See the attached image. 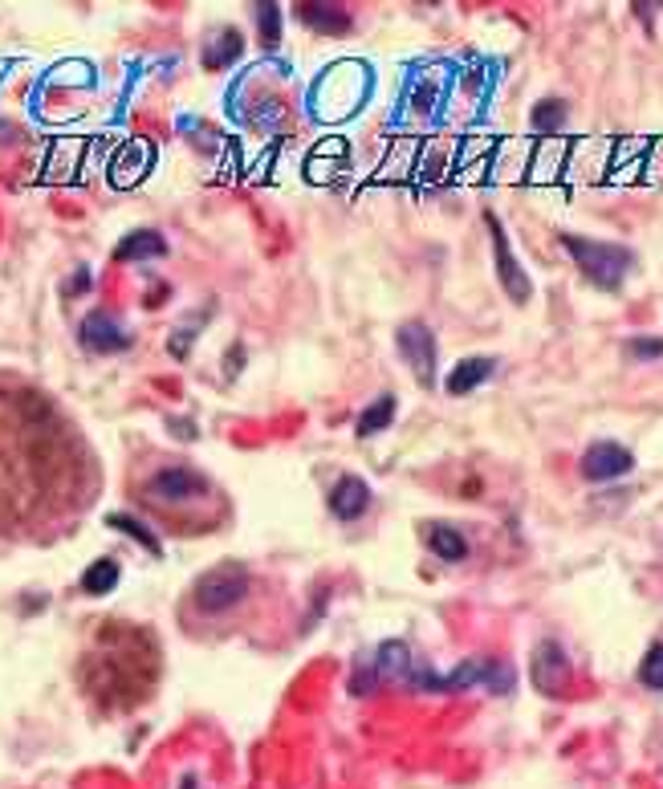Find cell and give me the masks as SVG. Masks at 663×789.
Wrapping results in <instances>:
<instances>
[{"mask_svg":"<svg viewBox=\"0 0 663 789\" xmlns=\"http://www.w3.org/2000/svg\"><path fill=\"white\" fill-rule=\"evenodd\" d=\"M139 497H143V505L151 513H159L171 529H184V533L188 529H200V525L208 529L216 521V517H208V509L224 517V497L212 489V480L204 472H196L192 464H167V468H159L155 476L143 480Z\"/></svg>","mask_w":663,"mask_h":789,"instance_id":"cell-1","label":"cell"},{"mask_svg":"<svg viewBox=\"0 0 663 789\" xmlns=\"http://www.w3.org/2000/svg\"><path fill=\"white\" fill-rule=\"evenodd\" d=\"M143 643H151V639H147V635H114V627H110V631L102 627V647H106V655H102V659L90 655L86 667H82V676L102 672V684H94L90 696H98V700L110 704V708H118L114 696H123V708L135 704V700H147L159 655L139 659V647H143Z\"/></svg>","mask_w":663,"mask_h":789,"instance_id":"cell-2","label":"cell"},{"mask_svg":"<svg viewBox=\"0 0 663 789\" xmlns=\"http://www.w3.org/2000/svg\"><path fill=\"white\" fill-rule=\"evenodd\" d=\"M562 249L578 261L586 281H594L598 289H619L627 281L631 265H635V257L623 245H602V240H586V236H574V232L562 236Z\"/></svg>","mask_w":663,"mask_h":789,"instance_id":"cell-3","label":"cell"},{"mask_svg":"<svg viewBox=\"0 0 663 789\" xmlns=\"http://www.w3.org/2000/svg\"><path fill=\"white\" fill-rule=\"evenodd\" d=\"M249 570L240 566V562H224V566H212L208 574H200L196 578V586H192V602L200 606L204 615H224V611H232V606L249 594Z\"/></svg>","mask_w":663,"mask_h":789,"instance_id":"cell-4","label":"cell"},{"mask_svg":"<svg viewBox=\"0 0 663 789\" xmlns=\"http://www.w3.org/2000/svg\"><path fill=\"white\" fill-rule=\"evenodd\" d=\"M395 342H399L403 362L415 371V379L428 387L432 375H436V338H432V330L424 322H403L399 334H395Z\"/></svg>","mask_w":663,"mask_h":789,"instance_id":"cell-5","label":"cell"},{"mask_svg":"<svg viewBox=\"0 0 663 789\" xmlns=\"http://www.w3.org/2000/svg\"><path fill=\"white\" fill-rule=\"evenodd\" d=\"M485 224H489V236H493V257H497V277H501V285H505V293L517 301V306H525V301L533 297V285H529V277H525V269L517 265V257H513V249H509V236H505V224L489 212L485 216Z\"/></svg>","mask_w":663,"mask_h":789,"instance_id":"cell-6","label":"cell"},{"mask_svg":"<svg viewBox=\"0 0 663 789\" xmlns=\"http://www.w3.org/2000/svg\"><path fill=\"white\" fill-rule=\"evenodd\" d=\"M533 688L541 692V696H562L566 688H570V659H566V651H562V643H554V639H546L537 651H533Z\"/></svg>","mask_w":663,"mask_h":789,"instance_id":"cell-7","label":"cell"},{"mask_svg":"<svg viewBox=\"0 0 663 789\" xmlns=\"http://www.w3.org/2000/svg\"><path fill=\"white\" fill-rule=\"evenodd\" d=\"M78 338H82V346L94 350V354H118V350L131 346L127 326L118 322L114 314H106V310H94V314L78 326Z\"/></svg>","mask_w":663,"mask_h":789,"instance_id":"cell-8","label":"cell"},{"mask_svg":"<svg viewBox=\"0 0 663 789\" xmlns=\"http://www.w3.org/2000/svg\"><path fill=\"white\" fill-rule=\"evenodd\" d=\"M635 468V456L623 448V444H615V440H598L594 448H586V456H582V476L586 480H619V476H627Z\"/></svg>","mask_w":663,"mask_h":789,"instance_id":"cell-9","label":"cell"},{"mask_svg":"<svg viewBox=\"0 0 663 789\" xmlns=\"http://www.w3.org/2000/svg\"><path fill=\"white\" fill-rule=\"evenodd\" d=\"M367 509H371V489H367V480L342 476V480L334 484V493H330V513H334L338 521H358Z\"/></svg>","mask_w":663,"mask_h":789,"instance_id":"cell-10","label":"cell"},{"mask_svg":"<svg viewBox=\"0 0 663 789\" xmlns=\"http://www.w3.org/2000/svg\"><path fill=\"white\" fill-rule=\"evenodd\" d=\"M493 371H497V362L485 358V354L464 358V362H456L452 375H448V391H452V395H468V391H476L480 383H489Z\"/></svg>","mask_w":663,"mask_h":789,"instance_id":"cell-11","label":"cell"},{"mask_svg":"<svg viewBox=\"0 0 663 789\" xmlns=\"http://www.w3.org/2000/svg\"><path fill=\"white\" fill-rule=\"evenodd\" d=\"M240 49H245V41H240L236 29H216V37L200 53V62H204V70H228L240 57Z\"/></svg>","mask_w":663,"mask_h":789,"instance_id":"cell-12","label":"cell"},{"mask_svg":"<svg viewBox=\"0 0 663 789\" xmlns=\"http://www.w3.org/2000/svg\"><path fill=\"white\" fill-rule=\"evenodd\" d=\"M424 541H428V550H432L436 558H444V562H460V558L468 554L464 533H460V529H452V525H444V521L424 525Z\"/></svg>","mask_w":663,"mask_h":789,"instance_id":"cell-13","label":"cell"},{"mask_svg":"<svg viewBox=\"0 0 663 789\" xmlns=\"http://www.w3.org/2000/svg\"><path fill=\"white\" fill-rule=\"evenodd\" d=\"M167 253V240L155 232V228H143V232H127L123 245L114 249L118 261H147V257H163Z\"/></svg>","mask_w":663,"mask_h":789,"instance_id":"cell-14","label":"cell"},{"mask_svg":"<svg viewBox=\"0 0 663 789\" xmlns=\"http://www.w3.org/2000/svg\"><path fill=\"white\" fill-rule=\"evenodd\" d=\"M297 21L318 29V33H346L350 29V13L342 5H297Z\"/></svg>","mask_w":663,"mask_h":789,"instance_id":"cell-15","label":"cell"},{"mask_svg":"<svg viewBox=\"0 0 663 789\" xmlns=\"http://www.w3.org/2000/svg\"><path fill=\"white\" fill-rule=\"evenodd\" d=\"M395 407H399V403H395V395H379L363 415H358V436L367 440V436H379L383 428H391Z\"/></svg>","mask_w":663,"mask_h":789,"instance_id":"cell-16","label":"cell"},{"mask_svg":"<svg viewBox=\"0 0 663 789\" xmlns=\"http://www.w3.org/2000/svg\"><path fill=\"white\" fill-rule=\"evenodd\" d=\"M566 123V102L562 98H541L533 106V131L537 135H550V131H562Z\"/></svg>","mask_w":663,"mask_h":789,"instance_id":"cell-17","label":"cell"},{"mask_svg":"<svg viewBox=\"0 0 663 789\" xmlns=\"http://www.w3.org/2000/svg\"><path fill=\"white\" fill-rule=\"evenodd\" d=\"M118 586V562L114 558H98L86 574H82V590L86 594H106Z\"/></svg>","mask_w":663,"mask_h":789,"instance_id":"cell-18","label":"cell"},{"mask_svg":"<svg viewBox=\"0 0 663 789\" xmlns=\"http://www.w3.org/2000/svg\"><path fill=\"white\" fill-rule=\"evenodd\" d=\"M639 680H643V688L663 692V643L647 647V655H643V663H639Z\"/></svg>","mask_w":663,"mask_h":789,"instance_id":"cell-19","label":"cell"},{"mask_svg":"<svg viewBox=\"0 0 663 789\" xmlns=\"http://www.w3.org/2000/svg\"><path fill=\"white\" fill-rule=\"evenodd\" d=\"M106 525H110V529H127V537L143 541V545H147V550H151L155 558L163 554V550H159V541H155V537L147 533V525H143V521H135V517H127V513H110V517H106Z\"/></svg>","mask_w":663,"mask_h":789,"instance_id":"cell-20","label":"cell"},{"mask_svg":"<svg viewBox=\"0 0 663 789\" xmlns=\"http://www.w3.org/2000/svg\"><path fill=\"white\" fill-rule=\"evenodd\" d=\"M379 672L383 676H403L407 672V643H383L379 647Z\"/></svg>","mask_w":663,"mask_h":789,"instance_id":"cell-21","label":"cell"},{"mask_svg":"<svg viewBox=\"0 0 663 789\" xmlns=\"http://www.w3.org/2000/svg\"><path fill=\"white\" fill-rule=\"evenodd\" d=\"M257 25H261L265 45H277L281 41V9L277 5H257Z\"/></svg>","mask_w":663,"mask_h":789,"instance_id":"cell-22","label":"cell"},{"mask_svg":"<svg viewBox=\"0 0 663 789\" xmlns=\"http://www.w3.org/2000/svg\"><path fill=\"white\" fill-rule=\"evenodd\" d=\"M631 354L635 358H659L663 354V338H635L631 342Z\"/></svg>","mask_w":663,"mask_h":789,"instance_id":"cell-23","label":"cell"},{"mask_svg":"<svg viewBox=\"0 0 663 789\" xmlns=\"http://www.w3.org/2000/svg\"><path fill=\"white\" fill-rule=\"evenodd\" d=\"M167 428L179 432V440H196V423H188V419H167Z\"/></svg>","mask_w":663,"mask_h":789,"instance_id":"cell-24","label":"cell"},{"mask_svg":"<svg viewBox=\"0 0 663 789\" xmlns=\"http://www.w3.org/2000/svg\"><path fill=\"white\" fill-rule=\"evenodd\" d=\"M86 285H90V277H86V269H78V277L66 285V293H86Z\"/></svg>","mask_w":663,"mask_h":789,"instance_id":"cell-25","label":"cell"}]
</instances>
